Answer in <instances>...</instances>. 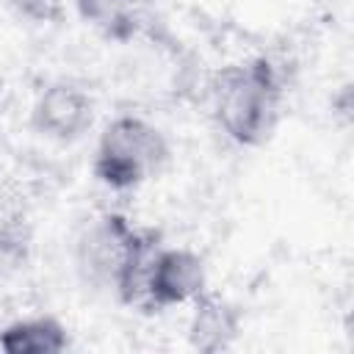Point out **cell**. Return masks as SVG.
<instances>
[{
  "mask_svg": "<svg viewBox=\"0 0 354 354\" xmlns=\"http://www.w3.org/2000/svg\"><path fill=\"white\" fill-rule=\"evenodd\" d=\"M282 80L268 58L224 66L213 80L218 127L241 147H260L279 122Z\"/></svg>",
  "mask_w": 354,
  "mask_h": 354,
  "instance_id": "6da1fadb",
  "label": "cell"
},
{
  "mask_svg": "<svg viewBox=\"0 0 354 354\" xmlns=\"http://www.w3.org/2000/svg\"><path fill=\"white\" fill-rule=\"evenodd\" d=\"M169 160L163 133L141 116H116L100 136L94 152V177L113 188L130 191L155 177Z\"/></svg>",
  "mask_w": 354,
  "mask_h": 354,
  "instance_id": "7a4b0ae2",
  "label": "cell"
},
{
  "mask_svg": "<svg viewBox=\"0 0 354 354\" xmlns=\"http://www.w3.org/2000/svg\"><path fill=\"white\" fill-rule=\"evenodd\" d=\"M133 232L136 227L122 213L91 218L75 238V263L80 277L94 288H113Z\"/></svg>",
  "mask_w": 354,
  "mask_h": 354,
  "instance_id": "3957f363",
  "label": "cell"
},
{
  "mask_svg": "<svg viewBox=\"0 0 354 354\" xmlns=\"http://www.w3.org/2000/svg\"><path fill=\"white\" fill-rule=\"evenodd\" d=\"M207 274L205 260L191 249H158L149 274H147V290L144 304L147 310H166L185 301H194L205 290Z\"/></svg>",
  "mask_w": 354,
  "mask_h": 354,
  "instance_id": "277c9868",
  "label": "cell"
},
{
  "mask_svg": "<svg viewBox=\"0 0 354 354\" xmlns=\"http://www.w3.org/2000/svg\"><path fill=\"white\" fill-rule=\"evenodd\" d=\"M30 122L47 138L75 141L91 127L94 102L83 88L72 83H53L36 97Z\"/></svg>",
  "mask_w": 354,
  "mask_h": 354,
  "instance_id": "5b68a950",
  "label": "cell"
},
{
  "mask_svg": "<svg viewBox=\"0 0 354 354\" xmlns=\"http://www.w3.org/2000/svg\"><path fill=\"white\" fill-rule=\"evenodd\" d=\"M241 332V313L224 296L202 290L194 299V313L188 321V343L202 354L224 351L235 343Z\"/></svg>",
  "mask_w": 354,
  "mask_h": 354,
  "instance_id": "8992f818",
  "label": "cell"
},
{
  "mask_svg": "<svg viewBox=\"0 0 354 354\" xmlns=\"http://www.w3.org/2000/svg\"><path fill=\"white\" fill-rule=\"evenodd\" d=\"M66 346L69 335L53 315L22 318L0 329V348L6 354H61Z\"/></svg>",
  "mask_w": 354,
  "mask_h": 354,
  "instance_id": "52a82bcc",
  "label": "cell"
},
{
  "mask_svg": "<svg viewBox=\"0 0 354 354\" xmlns=\"http://www.w3.org/2000/svg\"><path fill=\"white\" fill-rule=\"evenodd\" d=\"M158 249H160L158 232L136 227V232L130 238V246H127V254H124V263L119 268L116 285H113V293L119 296V301H124L130 307L133 304H144L147 274H149V266H152Z\"/></svg>",
  "mask_w": 354,
  "mask_h": 354,
  "instance_id": "ba28073f",
  "label": "cell"
},
{
  "mask_svg": "<svg viewBox=\"0 0 354 354\" xmlns=\"http://www.w3.org/2000/svg\"><path fill=\"white\" fill-rule=\"evenodd\" d=\"M77 14L108 39L124 41L138 28V0H75Z\"/></svg>",
  "mask_w": 354,
  "mask_h": 354,
  "instance_id": "9c48e42d",
  "label": "cell"
},
{
  "mask_svg": "<svg viewBox=\"0 0 354 354\" xmlns=\"http://www.w3.org/2000/svg\"><path fill=\"white\" fill-rule=\"evenodd\" d=\"M28 260V235L14 221H0V274L17 271Z\"/></svg>",
  "mask_w": 354,
  "mask_h": 354,
  "instance_id": "30bf717a",
  "label": "cell"
},
{
  "mask_svg": "<svg viewBox=\"0 0 354 354\" xmlns=\"http://www.w3.org/2000/svg\"><path fill=\"white\" fill-rule=\"evenodd\" d=\"M11 6L33 22H61L66 3L64 0H11Z\"/></svg>",
  "mask_w": 354,
  "mask_h": 354,
  "instance_id": "8fae6325",
  "label": "cell"
},
{
  "mask_svg": "<svg viewBox=\"0 0 354 354\" xmlns=\"http://www.w3.org/2000/svg\"><path fill=\"white\" fill-rule=\"evenodd\" d=\"M315 3H329V0H315Z\"/></svg>",
  "mask_w": 354,
  "mask_h": 354,
  "instance_id": "7c38bea8",
  "label": "cell"
}]
</instances>
